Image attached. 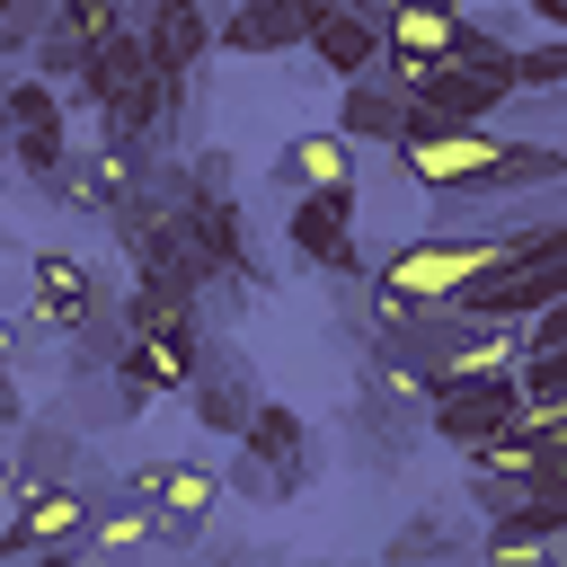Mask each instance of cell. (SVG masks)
<instances>
[{"label": "cell", "mask_w": 567, "mask_h": 567, "mask_svg": "<svg viewBox=\"0 0 567 567\" xmlns=\"http://www.w3.org/2000/svg\"><path fill=\"white\" fill-rule=\"evenodd\" d=\"M496 257H505V230H425V239H399L390 257H372V284L390 301H452Z\"/></svg>", "instance_id": "1"}, {"label": "cell", "mask_w": 567, "mask_h": 567, "mask_svg": "<svg viewBox=\"0 0 567 567\" xmlns=\"http://www.w3.org/2000/svg\"><path fill=\"white\" fill-rule=\"evenodd\" d=\"M195 354H204V319H195V310H168V319H133L106 372L124 381L133 408H151V399H177V390H186Z\"/></svg>", "instance_id": "2"}, {"label": "cell", "mask_w": 567, "mask_h": 567, "mask_svg": "<svg viewBox=\"0 0 567 567\" xmlns=\"http://www.w3.org/2000/svg\"><path fill=\"white\" fill-rule=\"evenodd\" d=\"M9 514H0V558H71L80 549V514L89 496L71 478H0Z\"/></svg>", "instance_id": "3"}, {"label": "cell", "mask_w": 567, "mask_h": 567, "mask_svg": "<svg viewBox=\"0 0 567 567\" xmlns=\"http://www.w3.org/2000/svg\"><path fill=\"white\" fill-rule=\"evenodd\" d=\"M390 168L425 195H478L487 168H496V124H443V133L390 142Z\"/></svg>", "instance_id": "4"}, {"label": "cell", "mask_w": 567, "mask_h": 567, "mask_svg": "<svg viewBox=\"0 0 567 567\" xmlns=\"http://www.w3.org/2000/svg\"><path fill=\"white\" fill-rule=\"evenodd\" d=\"M284 248L310 275H363V239H354V186H301L284 213Z\"/></svg>", "instance_id": "5"}, {"label": "cell", "mask_w": 567, "mask_h": 567, "mask_svg": "<svg viewBox=\"0 0 567 567\" xmlns=\"http://www.w3.org/2000/svg\"><path fill=\"white\" fill-rule=\"evenodd\" d=\"M514 425V363L505 372H434V399H425V434L434 443H478V434H505Z\"/></svg>", "instance_id": "6"}, {"label": "cell", "mask_w": 567, "mask_h": 567, "mask_svg": "<svg viewBox=\"0 0 567 567\" xmlns=\"http://www.w3.org/2000/svg\"><path fill=\"white\" fill-rule=\"evenodd\" d=\"M124 487L151 505V540H195L221 505V470H204V461H142V470H124Z\"/></svg>", "instance_id": "7"}, {"label": "cell", "mask_w": 567, "mask_h": 567, "mask_svg": "<svg viewBox=\"0 0 567 567\" xmlns=\"http://www.w3.org/2000/svg\"><path fill=\"white\" fill-rule=\"evenodd\" d=\"M558 292H567V248H549V257H496V266H478L452 301L478 310V319H523V310H540V301H558Z\"/></svg>", "instance_id": "8"}, {"label": "cell", "mask_w": 567, "mask_h": 567, "mask_svg": "<svg viewBox=\"0 0 567 567\" xmlns=\"http://www.w3.org/2000/svg\"><path fill=\"white\" fill-rule=\"evenodd\" d=\"M354 399L381 416V425H399V434H416L425 425V399H434V372L408 354V346H354Z\"/></svg>", "instance_id": "9"}, {"label": "cell", "mask_w": 567, "mask_h": 567, "mask_svg": "<svg viewBox=\"0 0 567 567\" xmlns=\"http://www.w3.org/2000/svg\"><path fill=\"white\" fill-rule=\"evenodd\" d=\"M372 18H381V62H390L399 80H416L425 62H443V53L461 44V18H470V9H461V0H381Z\"/></svg>", "instance_id": "10"}, {"label": "cell", "mask_w": 567, "mask_h": 567, "mask_svg": "<svg viewBox=\"0 0 567 567\" xmlns=\"http://www.w3.org/2000/svg\"><path fill=\"white\" fill-rule=\"evenodd\" d=\"M27 275H35L27 310H35V328H44V337H71L89 310H106L97 266H89V257H71V248H35V257H27Z\"/></svg>", "instance_id": "11"}, {"label": "cell", "mask_w": 567, "mask_h": 567, "mask_svg": "<svg viewBox=\"0 0 567 567\" xmlns=\"http://www.w3.org/2000/svg\"><path fill=\"white\" fill-rule=\"evenodd\" d=\"M230 443H239V452H257V461L275 470V505L310 487V425H301V408H284V399H266V390H257V408L239 416V434H230Z\"/></svg>", "instance_id": "12"}, {"label": "cell", "mask_w": 567, "mask_h": 567, "mask_svg": "<svg viewBox=\"0 0 567 567\" xmlns=\"http://www.w3.org/2000/svg\"><path fill=\"white\" fill-rule=\"evenodd\" d=\"M124 27L142 35L151 71H195L213 53V9L204 0H124Z\"/></svg>", "instance_id": "13"}, {"label": "cell", "mask_w": 567, "mask_h": 567, "mask_svg": "<svg viewBox=\"0 0 567 567\" xmlns=\"http://www.w3.org/2000/svg\"><path fill=\"white\" fill-rule=\"evenodd\" d=\"M399 115H408V80L390 71V62H372V71H354V80H337V133L363 151V142H399Z\"/></svg>", "instance_id": "14"}, {"label": "cell", "mask_w": 567, "mask_h": 567, "mask_svg": "<svg viewBox=\"0 0 567 567\" xmlns=\"http://www.w3.org/2000/svg\"><path fill=\"white\" fill-rule=\"evenodd\" d=\"M177 399H195V425H204V434H221V443H230V434H239V416H248V408H257V381H248V363H239V354H230V346H204V354H195V372H186V390H177Z\"/></svg>", "instance_id": "15"}, {"label": "cell", "mask_w": 567, "mask_h": 567, "mask_svg": "<svg viewBox=\"0 0 567 567\" xmlns=\"http://www.w3.org/2000/svg\"><path fill=\"white\" fill-rule=\"evenodd\" d=\"M301 53H310L328 80H354V71L381 62V18H372V9H328V18H310Z\"/></svg>", "instance_id": "16"}, {"label": "cell", "mask_w": 567, "mask_h": 567, "mask_svg": "<svg viewBox=\"0 0 567 567\" xmlns=\"http://www.w3.org/2000/svg\"><path fill=\"white\" fill-rule=\"evenodd\" d=\"M275 186H284V195H301V186H354V142H346L337 124L292 133V142L275 151Z\"/></svg>", "instance_id": "17"}, {"label": "cell", "mask_w": 567, "mask_h": 567, "mask_svg": "<svg viewBox=\"0 0 567 567\" xmlns=\"http://www.w3.org/2000/svg\"><path fill=\"white\" fill-rule=\"evenodd\" d=\"M301 35H310V18H301L292 0H239V9L213 27V44H221V53H248V62H257V53H292Z\"/></svg>", "instance_id": "18"}, {"label": "cell", "mask_w": 567, "mask_h": 567, "mask_svg": "<svg viewBox=\"0 0 567 567\" xmlns=\"http://www.w3.org/2000/svg\"><path fill=\"white\" fill-rule=\"evenodd\" d=\"M558 540H567V532H558V523H540V514L514 496L505 514H487V540H478V549H487V567H549V558H558Z\"/></svg>", "instance_id": "19"}, {"label": "cell", "mask_w": 567, "mask_h": 567, "mask_svg": "<svg viewBox=\"0 0 567 567\" xmlns=\"http://www.w3.org/2000/svg\"><path fill=\"white\" fill-rule=\"evenodd\" d=\"M558 177H567V151H558V142L496 133V168H487V186H478V195H540V186H558Z\"/></svg>", "instance_id": "20"}, {"label": "cell", "mask_w": 567, "mask_h": 567, "mask_svg": "<svg viewBox=\"0 0 567 567\" xmlns=\"http://www.w3.org/2000/svg\"><path fill=\"white\" fill-rule=\"evenodd\" d=\"M80 461H89V452H80L71 416H44V425L27 416V443L9 452V478H80Z\"/></svg>", "instance_id": "21"}, {"label": "cell", "mask_w": 567, "mask_h": 567, "mask_svg": "<svg viewBox=\"0 0 567 567\" xmlns=\"http://www.w3.org/2000/svg\"><path fill=\"white\" fill-rule=\"evenodd\" d=\"M514 89H567V35L514 44Z\"/></svg>", "instance_id": "22"}, {"label": "cell", "mask_w": 567, "mask_h": 567, "mask_svg": "<svg viewBox=\"0 0 567 567\" xmlns=\"http://www.w3.org/2000/svg\"><path fill=\"white\" fill-rule=\"evenodd\" d=\"M221 496H248V505H275V470H266L257 452H230V478H221Z\"/></svg>", "instance_id": "23"}, {"label": "cell", "mask_w": 567, "mask_h": 567, "mask_svg": "<svg viewBox=\"0 0 567 567\" xmlns=\"http://www.w3.org/2000/svg\"><path fill=\"white\" fill-rule=\"evenodd\" d=\"M230 177H239V168H230V151H221V142L186 159V195H230Z\"/></svg>", "instance_id": "24"}, {"label": "cell", "mask_w": 567, "mask_h": 567, "mask_svg": "<svg viewBox=\"0 0 567 567\" xmlns=\"http://www.w3.org/2000/svg\"><path fill=\"white\" fill-rule=\"evenodd\" d=\"M416 549H461V523H443V514H434V523H408V532L390 540V558H416Z\"/></svg>", "instance_id": "25"}, {"label": "cell", "mask_w": 567, "mask_h": 567, "mask_svg": "<svg viewBox=\"0 0 567 567\" xmlns=\"http://www.w3.org/2000/svg\"><path fill=\"white\" fill-rule=\"evenodd\" d=\"M27 425V390H18V372L0 363V434H18Z\"/></svg>", "instance_id": "26"}, {"label": "cell", "mask_w": 567, "mask_h": 567, "mask_svg": "<svg viewBox=\"0 0 567 567\" xmlns=\"http://www.w3.org/2000/svg\"><path fill=\"white\" fill-rule=\"evenodd\" d=\"M337 9H381V0H337Z\"/></svg>", "instance_id": "27"}, {"label": "cell", "mask_w": 567, "mask_h": 567, "mask_svg": "<svg viewBox=\"0 0 567 567\" xmlns=\"http://www.w3.org/2000/svg\"><path fill=\"white\" fill-rule=\"evenodd\" d=\"M0 478H9V452H0Z\"/></svg>", "instance_id": "28"}]
</instances>
